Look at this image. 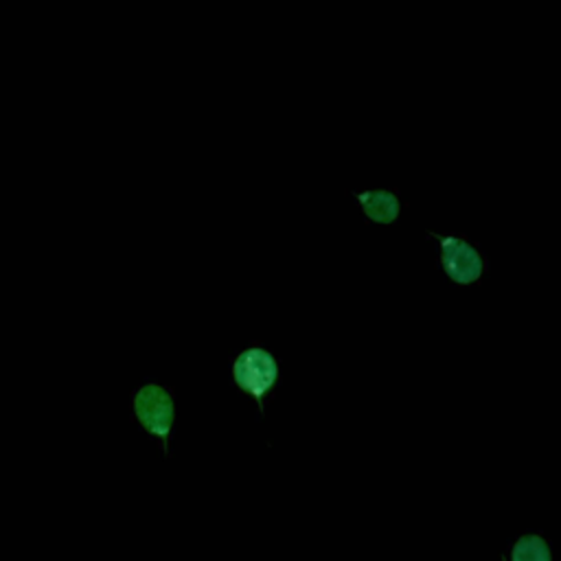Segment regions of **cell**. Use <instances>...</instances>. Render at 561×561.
<instances>
[{
  "mask_svg": "<svg viewBox=\"0 0 561 561\" xmlns=\"http://www.w3.org/2000/svg\"><path fill=\"white\" fill-rule=\"evenodd\" d=\"M280 379V364L278 359L261 344H250L232 359V381L245 394H250L263 412L267 394L276 388Z\"/></svg>",
  "mask_w": 561,
  "mask_h": 561,
  "instance_id": "cell-1",
  "label": "cell"
},
{
  "mask_svg": "<svg viewBox=\"0 0 561 561\" xmlns=\"http://www.w3.org/2000/svg\"><path fill=\"white\" fill-rule=\"evenodd\" d=\"M436 241L438 267L447 274L454 285H476L484 274V256L480 250L462 234L427 232Z\"/></svg>",
  "mask_w": 561,
  "mask_h": 561,
  "instance_id": "cell-2",
  "label": "cell"
},
{
  "mask_svg": "<svg viewBox=\"0 0 561 561\" xmlns=\"http://www.w3.org/2000/svg\"><path fill=\"white\" fill-rule=\"evenodd\" d=\"M131 408L138 419V423L153 436H158L164 443L171 436L173 430V419H175V408H173V397L171 392L160 386L158 381H147L140 388L134 390L131 394Z\"/></svg>",
  "mask_w": 561,
  "mask_h": 561,
  "instance_id": "cell-3",
  "label": "cell"
},
{
  "mask_svg": "<svg viewBox=\"0 0 561 561\" xmlns=\"http://www.w3.org/2000/svg\"><path fill=\"white\" fill-rule=\"evenodd\" d=\"M353 197L359 204V210L366 219L375 224H392L401 213V199L390 188H375V191H353Z\"/></svg>",
  "mask_w": 561,
  "mask_h": 561,
  "instance_id": "cell-4",
  "label": "cell"
},
{
  "mask_svg": "<svg viewBox=\"0 0 561 561\" xmlns=\"http://www.w3.org/2000/svg\"><path fill=\"white\" fill-rule=\"evenodd\" d=\"M513 561H550L548 543L539 535H524L513 548Z\"/></svg>",
  "mask_w": 561,
  "mask_h": 561,
  "instance_id": "cell-5",
  "label": "cell"
}]
</instances>
